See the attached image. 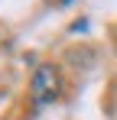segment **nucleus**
<instances>
[{
    "instance_id": "nucleus-1",
    "label": "nucleus",
    "mask_w": 117,
    "mask_h": 120,
    "mask_svg": "<svg viewBox=\"0 0 117 120\" xmlns=\"http://www.w3.org/2000/svg\"><path fill=\"white\" fill-rule=\"evenodd\" d=\"M58 91H62L58 71L52 65H39L36 75H33V101H36V107H46V104L58 101Z\"/></svg>"
}]
</instances>
